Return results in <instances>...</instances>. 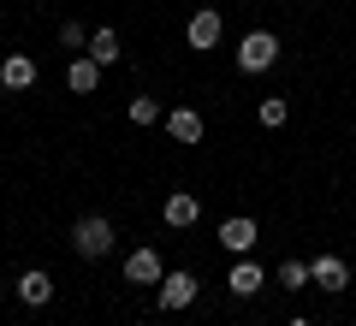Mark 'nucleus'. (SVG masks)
<instances>
[{
    "label": "nucleus",
    "instance_id": "f257e3e1",
    "mask_svg": "<svg viewBox=\"0 0 356 326\" xmlns=\"http://www.w3.org/2000/svg\"><path fill=\"white\" fill-rule=\"evenodd\" d=\"M273 65H280V36H273V30H243L238 72L243 77H261V72H273Z\"/></svg>",
    "mask_w": 356,
    "mask_h": 326
},
{
    "label": "nucleus",
    "instance_id": "f03ea898",
    "mask_svg": "<svg viewBox=\"0 0 356 326\" xmlns=\"http://www.w3.org/2000/svg\"><path fill=\"white\" fill-rule=\"evenodd\" d=\"M72 250L83 255V261H102V255L113 250V220H107V213H83L72 226Z\"/></svg>",
    "mask_w": 356,
    "mask_h": 326
},
{
    "label": "nucleus",
    "instance_id": "7ed1b4c3",
    "mask_svg": "<svg viewBox=\"0 0 356 326\" xmlns=\"http://www.w3.org/2000/svg\"><path fill=\"white\" fill-rule=\"evenodd\" d=\"M196 302V273H184V267H166V279L154 285V309L178 314V309H191Z\"/></svg>",
    "mask_w": 356,
    "mask_h": 326
},
{
    "label": "nucleus",
    "instance_id": "20e7f679",
    "mask_svg": "<svg viewBox=\"0 0 356 326\" xmlns=\"http://www.w3.org/2000/svg\"><path fill=\"white\" fill-rule=\"evenodd\" d=\"M166 279V261H161V250H154V243H143V250H131L125 255V285H161Z\"/></svg>",
    "mask_w": 356,
    "mask_h": 326
},
{
    "label": "nucleus",
    "instance_id": "39448f33",
    "mask_svg": "<svg viewBox=\"0 0 356 326\" xmlns=\"http://www.w3.org/2000/svg\"><path fill=\"white\" fill-rule=\"evenodd\" d=\"M220 36H226V24H220V13H214V6L191 13V24H184V42H191L196 54H214V48H220Z\"/></svg>",
    "mask_w": 356,
    "mask_h": 326
},
{
    "label": "nucleus",
    "instance_id": "423d86ee",
    "mask_svg": "<svg viewBox=\"0 0 356 326\" xmlns=\"http://www.w3.org/2000/svg\"><path fill=\"white\" fill-rule=\"evenodd\" d=\"M161 220L172 231H191L196 220H202V202H196V190H172V196L161 202Z\"/></svg>",
    "mask_w": 356,
    "mask_h": 326
},
{
    "label": "nucleus",
    "instance_id": "0eeeda50",
    "mask_svg": "<svg viewBox=\"0 0 356 326\" xmlns=\"http://www.w3.org/2000/svg\"><path fill=\"white\" fill-rule=\"evenodd\" d=\"M255 243H261V226H255L250 213H232L226 226H220V250H232V255H250Z\"/></svg>",
    "mask_w": 356,
    "mask_h": 326
},
{
    "label": "nucleus",
    "instance_id": "6e6552de",
    "mask_svg": "<svg viewBox=\"0 0 356 326\" xmlns=\"http://www.w3.org/2000/svg\"><path fill=\"white\" fill-rule=\"evenodd\" d=\"M13 291H18V302H30V309H48V302H54V273H42V267H24Z\"/></svg>",
    "mask_w": 356,
    "mask_h": 326
},
{
    "label": "nucleus",
    "instance_id": "1a4fd4ad",
    "mask_svg": "<svg viewBox=\"0 0 356 326\" xmlns=\"http://www.w3.org/2000/svg\"><path fill=\"white\" fill-rule=\"evenodd\" d=\"M226 291H232V297H255V291H267V267L250 261V255H238V267H232Z\"/></svg>",
    "mask_w": 356,
    "mask_h": 326
},
{
    "label": "nucleus",
    "instance_id": "9d476101",
    "mask_svg": "<svg viewBox=\"0 0 356 326\" xmlns=\"http://www.w3.org/2000/svg\"><path fill=\"white\" fill-rule=\"evenodd\" d=\"M309 279H315V291H344L350 285V267H344L339 255H315V261H309Z\"/></svg>",
    "mask_w": 356,
    "mask_h": 326
},
{
    "label": "nucleus",
    "instance_id": "9b49d317",
    "mask_svg": "<svg viewBox=\"0 0 356 326\" xmlns=\"http://www.w3.org/2000/svg\"><path fill=\"white\" fill-rule=\"evenodd\" d=\"M0 83L13 89V95H24V89L36 83V60H30V54H6V60H0Z\"/></svg>",
    "mask_w": 356,
    "mask_h": 326
},
{
    "label": "nucleus",
    "instance_id": "f8f14e48",
    "mask_svg": "<svg viewBox=\"0 0 356 326\" xmlns=\"http://www.w3.org/2000/svg\"><path fill=\"white\" fill-rule=\"evenodd\" d=\"M65 89H72V95H95V89H102V65L89 60V54L72 60V65H65Z\"/></svg>",
    "mask_w": 356,
    "mask_h": 326
},
{
    "label": "nucleus",
    "instance_id": "ddd939ff",
    "mask_svg": "<svg viewBox=\"0 0 356 326\" xmlns=\"http://www.w3.org/2000/svg\"><path fill=\"white\" fill-rule=\"evenodd\" d=\"M166 137L172 142H202V113L196 107H172L166 113Z\"/></svg>",
    "mask_w": 356,
    "mask_h": 326
},
{
    "label": "nucleus",
    "instance_id": "4468645a",
    "mask_svg": "<svg viewBox=\"0 0 356 326\" xmlns=\"http://www.w3.org/2000/svg\"><path fill=\"white\" fill-rule=\"evenodd\" d=\"M89 60H95V65H119V54H125V48H119V30L113 24H102V30H89Z\"/></svg>",
    "mask_w": 356,
    "mask_h": 326
},
{
    "label": "nucleus",
    "instance_id": "2eb2a0df",
    "mask_svg": "<svg viewBox=\"0 0 356 326\" xmlns=\"http://www.w3.org/2000/svg\"><path fill=\"white\" fill-rule=\"evenodd\" d=\"M255 119H261V125H267V131H280V125H285V119H291V101H285V95H267V101H261V107H255Z\"/></svg>",
    "mask_w": 356,
    "mask_h": 326
},
{
    "label": "nucleus",
    "instance_id": "dca6fc26",
    "mask_svg": "<svg viewBox=\"0 0 356 326\" xmlns=\"http://www.w3.org/2000/svg\"><path fill=\"white\" fill-rule=\"evenodd\" d=\"M125 113H131V125H161V101H154V95H131V107H125Z\"/></svg>",
    "mask_w": 356,
    "mask_h": 326
},
{
    "label": "nucleus",
    "instance_id": "f3484780",
    "mask_svg": "<svg viewBox=\"0 0 356 326\" xmlns=\"http://www.w3.org/2000/svg\"><path fill=\"white\" fill-rule=\"evenodd\" d=\"M273 279H280L285 291H303V285H315V279H309V261H297V255H291V261H280V273H273Z\"/></svg>",
    "mask_w": 356,
    "mask_h": 326
},
{
    "label": "nucleus",
    "instance_id": "a211bd4d",
    "mask_svg": "<svg viewBox=\"0 0 356 326\" xmlns=\"http://www.w3.org/2000/svg\"><path fill=\"white\" fill-rule=\"evenodd\" d=\"M60 48H89V30L77 24V18H65V24H60Z\"/></svg>",
    "mask_w": 356,
    "mask_h": 326
},
{
    "label": "nucleus",
    "instance_id": "6ab92c4d",
    "mask_svg": "<svg viewBox=\"0 0 356 326\" xmlns=\"http://www.w3.org/2000/svg\"><path fill=\"white\" fill-rule=\"evenodd\" d=\"M285 326H315V320H303V314H297V320H285Z\"/></svg>",
    "mask_w": 356,
    "mask_h": 326
},
{
    "label": "nucleus",
    "instance_id": "aec40b11",
    "mask_svg": "<svg viewBox=\"0 0 356 326\" xmlns=\"http://www.w3.org/2000/svg\"><path fill=\"white\" fill-rule=\"evenodd\" d=\"M0 30H6V13H0Z\"/></svg>",
    "mask_w": 356,
    "mask_h": 326
}]
</instances>
